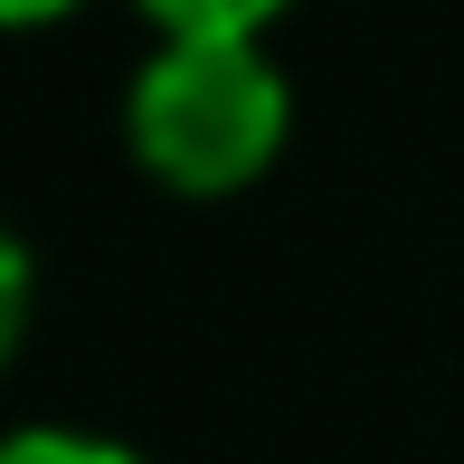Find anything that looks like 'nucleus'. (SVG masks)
I'll return each instance as SVG.
<instances>
[{
    "mask_svg": "<svg viewBox=\"0 0 464 464\" xmlns=\"http://www.w3.org/2000/svg\"><path fill=\"white\" fill-rule=\"evenodd\" d=\"M29 313H38V266H29V246H19V227L0 218V370L29 342Z\"/></svg>",
    "mask_w": 464,
    "mask_h": 464,
    "instance_id": "obj_4",
    "label": "nucleus"
},
{
    "mask_svg": "<svg viewBox=\"0 0 464 464\" xmlns=\"http://www.w3.org/2000/svg\"><path fill=\"white\" fill-rule=\"evenodd\" d=\"M67 10H86V0H0V29H48Z\"/></svg>",
    "mask_w": 464,
    "mask_h": 464,
    "instance_id": "obj_5",
    "label": "nucleus"
},
{
    "mask_svg": "<svg viewBox=\"0 0 464 464\" xmlns=\"http://www.w3.org/2000/svg\"><path fill=\"white\" fill-rule=\"evenodd\" d=\"M0 464H152V455L123 446V436H95V427H10Z\"/></svg>",
    "mask_w": 464,
    "mask_h": 464,
    "instance_id": "obj_3",
    "label": "nucleus"
},
{
    "mask_svg": "<svg viewBox=\"0 0 464 464\" xmlns=\"http://www.w3.org/2000/svg\"><path fill=\"white\" fill-rule=\"evenodd\" d=\"M161 38H266L294 0H133Z\"/></svg>",
    "mask_w": 464,
    "mask_h": 464,
    "instance_id": "obj_2",
    "label": "nucleus"
},
{
    "mask_svg": "<svg viewBox=\"0 0 464 464\" xmlns=\"http://www.w3.org/2000/svg\"><path fill=\"white\" fill-rule=\"evenodd\" d=\"M294 86L266 38H161L123 86V142L171 199H237L276 171Z\"/></svg>",
    "mask_w": 464,
    "mask_h": 464,
    "instance_id": "obj_1",
    "label": "nucleus"
}]
</instances>
